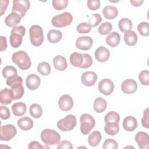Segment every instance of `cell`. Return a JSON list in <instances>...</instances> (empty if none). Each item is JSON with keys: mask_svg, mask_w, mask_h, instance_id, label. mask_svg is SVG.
<instances>
[{"mask_svg": "<svg viewBox=\"0 0 149 149\" xmlns=\"http://www.w3.org/2000/svg\"><path fill=\"white\" fill-rule=\"evenodd\" d=\"M30 40L34 46H40L44 41V33L42 29L39 25L34 24L31 26L29 30Z\"/></svg>", "mask_w": 149, "mask_h": 149, "instance_id": "obj_3", "label": "cell"}, {"mask_svg": "<svg viewBox=\"0 0 149 149\" xmlns=\"http://www.w3.org/2000/svg\"><path fill=\"white\" fill-rule=\"evenodd\" d=\"M42 148H44L43 146L42 145H41V144L39 142L36 141H31L29 143V146H28V148H29V149H34V148L41 149Z\"/></svg>", "mask_w": 149, "mask_h": 149, "instance_id": "obj_52", "label": "cell"}, {"mask_svg": "<svg viewBox=\"0 0 149 149\" xmlns=\"http://www.w3.org/2000/svg\"><path fill=\"white\" fill-rule=\"evenodd\" d=\"M87 5L89 9L91 10H95L100 8L101 2L100 0H88Z\"/></svg>", "mask_w": 149, "mask_h": 149, "instance_id": "obj_47", "label": "cell"}, {"mask_svg": "<svg viewBox=\"0 0 149 149\" xmlns=\"http://www.w3.org/2000/svg\"><path fill=\"white\" fill-rule=\"evenodd\" d=\"M139 80L141 84L144 86L149 84V72L147 70L141 71L139 74Z\"/></svg>", "mask_w": 149, "mask_h": 149, "instance_id": "obj_42", "label": "cell"}, {"mask_svg": "<svg viewBox=\"0 0 149 149\" xmlns=\"http://www.w3.org/2000/svg\"><path fill=\"white\" fill-rule=\"evenodd\" d=\"M120 120V116L118 113L115 111H110L107 113L104 117V121L107 122H116L119 123Z\"/></svg>", "mask_w": 149, "mask_h": 149, "instance_id": "obj_37", "label": "cell"}, {"mask_svg": "<svg viewBox=\"0 0 149 149\" xmlns=\"http://www.w3.org/2000/svg\"><path fill=\"white\" fill-rule=\"evenodd\" d=\"M133 26L132 22L128 18H122L118 23V27L122 32H126L132 29Z\"/></svg>", "mask_w": 149, "mask_h": 149, "instance_id": "obj_33", "label": "cell"}, {"mask_svg": "<svg viewBox=\"0 0 149 149\" xmlns=\"http://www.w3.org/2000/svg\"><path fill=\"white\" fill-rule=\"evenodd\" d=\"M62 34L61 31L57 30H51L48 32L47 39L51 43H57L62 38Z\"/></svg>", "mask_w": 149, "mask_h": 149, "instance_id": "obj_32", "label": "cell"}, {"mask_svg": "<svg viewBox=\"0 0 149 149\" xmlns=\"http://www.w3.org/2000/svg\"><path fill=\"white\" fill-rule=\"evenodd\" d=\"M53 65L54 68L60 71L65 70L68 67L66 58L62 55H56L53 59Z\"/></svg>", "mask_w": 149, "mask_h": 149, "instance_id": "obj_19", "label": "cell"}, {"mask_svg": "<svg viewBox=\"0 0 149 149\" xmlns=\"http://www.w3.org/2000/svg\"><path fill=\"white\" fill-rule=\"evenodd\" d=\"M80 131L83 134H88L95 125L94 118L88 113L82 114L80 117Z\"/></svg>", "mask_w": 149, "mask_h": 149, "instance_id": "obj_5", "label": "cell"}, {"mask_svg": "<svg viewBox=\"0 0 149 149\" xmlns=\"http://www.w3.org/2000/svg\"><path fill=\"white\" fill-rule=\"evenodd\" d=\"M76 123V117L73 115H68L58 121L57 127L63 132H68L73 130L75 127Z\"/></svg>", "mask_w": 149, "mask_h": 149, "instance_id": "obj_6", "label": "cell"}, {"mask_svg": "<svg viewBox=\"0 0 149 149\" xmlns=\"http://www.w3.org/2000/svg\"><path fill=\"white\" fill-rule=\"evenodd\" d=\"M10 91L12 99L14 100L21 98L24 93V89L22 84H17L10 87Z\"/></svg>", "mask_w": 149, "mask_h": 149, "instance_id": "obj_23", "label": "cell"}, {"mask_svg": "<svg viewBox=\"0 0 149 149\" xmlns=\"http://www.w3.org/2000/svg\"><path fill=\"white\" fill-rule=\"evenodd\" d=\"M58 105L63 111H70L73 106V100L69 94H63L58 100Z\"/></svg>", "mask_w": 149, "mask_h": 149, "instance_id": "obj_11", "label": "cell"}, {"mask_svg": "<svg viewBox=\"0 0 149 149\" xmlns=\"http://www.w3.org/2000/svg\"><path fill=\"white\" fill-rule=\"evenodd\" d=\"M98 88L101 94L105 95H109L113 91L114 84L113 81L110 79H104L100 81Z\"/></svg>", "mask_w": 149, "mask_h": 149, "instance_id": "obj_9", "label": "cell"}, {"mask_svg": "<svg viewBox=\"0 0 149 149\" xmlns=\"http://www.w3.org/2000/svg\"><path fill=\"white\" fill-rule=\"evenodd\" d=\"M88 24L92 27H95L98 25L102 21L101 16L98 13H94L91 15L88 19Z\"/></svg>", "mask_w": 149, "mask_h": 149, "instance_id": "obj_43", "label": "cell"}, {"mask_svg": "<svg viewBox=\"0 0 149 149\" xmlns=\"http://www.w3.org/2000/svg\"><path fill=\"white\" fill-rule=\"evenodd\" d=\"M22 83H23V80L22 77L18 75L9 77L6 79V84L9 87H12L17 84H22Z\"/></svg>", "mask_w": 149, "mask_h": 149, "instance_id": "obj_40", "label": "cell"}, {"mask_svg": "<svg viewBox=\"0 0 149 149\" xmlns=\"http://www.w3.org/2000/svg\"><path fill=\"white\" fill-rule=\"evenodd\" d=\"M76 29L79 33H88L91 30V26L86 22H83L77 26Z\"/></svg>", "mask_w": 149, "mask_h": 149, "instance_id": "obj_45", "label": "cell"}, {"mask_svg": "<svg viewBox=\"0 0 149 149\" xmlns=\"http://www.w3.org/2000/svg\"><path fill=\"white\" fill-rule=\"evenodd\" d=\"M41 139L46 145H55L59 144L61 140V136L55 130L45 129L41 133Z\"/></svg>", "mask_w": 149, "mask_h": 149, "instance_id": "obj_2", "label": "cell"}, {"mask_svg": "<svg viewBox=\"0 0 149 149\" xmlns=\"http://www.w3.org/2000/svg\"><path fill=\"white\" fill-rule=\"evenodd\" d=\"M137 88V82L132 79H127L124 80L121 84L122 91L127 94L134 93Z\"/></svg>", "mask_w": 149, "mask_h": 149, "instance_id": "obj_12", "label": "cell"}, {"mask_svg": "<svg viewBox=\"0 0 149 149\" xmlns=\"http://www.w3.org/2000/svg\"><path fill=\"white\" fill-rule=\"evenodd\" d=\"M1 42H0V51H3L6 50L7 48V42H6V38L5 37L1 36L0 37Z\"/></svg>", "mask_w": 149, "mask_h": 149, "instance_id": "obj_53", "label": "cell"}, {"mask_svg": "<svg viewBox=\"0 0 149 149\" xmlns=\"http://www.w3.org/2000/svg\"><path fill=\"white\" fill-rule=\"evenodd\" d=\"M29 112L31 116L34 118H39L42 116V107L38 104L34 103L30 105L29 108Z\"/></svg>", "mask_w": 149, "mask_h": 149, "instance_id": "obj_34", "label": "cell"}, {"mask_svg": "<svg viewBox=\"0 0 149 149\" xmlns=\"http://www.w3.org/2000/svg\"><path fill=\"white\" fill-rule=\"evenodd\" d=\"M112 29V24L110 22H104L99 26L98 31L101 35L105 36L109 34L111 31Z\"/></svg>", "mask_w": 149, "mask_h": 149, "instance_id": "obj_36", "label": "cell"}, {"mask_svg": "<svg viewBox=\"0 0 149 149\" xmlns=\"http://www.w3.org/2000/svg\"><path fill=\"white\" fill-rule=\"evenodd\" d=\"M17 125L20 129L27 131L30 130L33 126V121L29 117H23L17 120Z\"/></svg>", "mask_w": 149, "mask_h": 149, "instance_id": "obj_25", "label": "cell"}, {"mask_svg": "<svg viewBox=\"0 0 149 149\" xmlns=\"http://www.w3.org/2000/svg\"><path fill=\"white\" fill-rule=\"evenodd\" d=\"M12 61L23 70L29 69L31 65V62L29 55L25 51L22 50L12 54Z\"/></svg>", "mask_w": 149, "mask_h": 149, "instance_id": "obj_1", "label": "cell"}, {"mask_svg": "<svg viewBox=\"0 0 149 149\" xmlns=\"http://www.w3.org/2000/svg\"><path fill=\"white\" fill-rule=\"evenodd\" d=\"M9 1L8 0H1L0 1V15L2 16L6 11L8 6Z\"/></svg>", "mask_w": 149, "mask_h": 149, "instance_id": "obj_51", "label": "cell"}, {"mask_svg": "<svg viewBox=\"0 0 149 149\" xmlns=\"http://www.w3.org/2000/svg\"><path fill=\"white\" fill-rule=\"evenodd\" d=\"M124 41L129 46H134L137 42L138 37L137 34L133 30H128L125 32Z\"/></svg>", "mask_w": 149, "mask_h": 149, "instance_id": "obj_20", "label": "cell"}, {"mask_svg": "<svg viewBox=\"0 0 149 149\" xmlns=\"http://www.w3.org/2000/svg\"><path fill=\"white\" fill-rule=\"evenodd\" d=\"M38 72L42 76H48L51 72L50 65L47 62H42L37 66Z\"/></svg>", "mask_w": 149, "mask_h": 149, "instance_id": "obj_35", "label": "cell"}, {"mask_svg": "<svg viewBox=\"0 0 149 149\" xmlns=\"http://www.w3.org/2000/svg\"><path fill=\"white\" fill-rule=\"evenodd\" d=\"M57 148L58 149H62V148L72 149L73 146L70 141L67 140H63L59 143L58 146H57Z\"/></svg>", "mask_w": 149, "mask_h": 149, "instance_id": "obj_50", "label": "cell"}, {"mask_svg": "<svg viewBox=\"0 0 149 149\" xmlns=\"http://www.w3.org/2000/svg\"><path fill=\"white\" fill-rule=\"evenodd\" d=\"M13 99L10 89L4 88L0 91V102L2 104L8 105L12 102Z\"/></svg>", "mask_w": 149, "mask_h": 149, "instance_id": "obj_30", "label": "cell"}, {"mask_svg": "<svg viewBox=\"0 0 149 149\" xmlns=\"http://www.w3.org/2000/svg\"><path fill=\"white\" fill-rule=\"evenodd\" d=\"M69 61L73 66L80 68L83 62V54L77 52H74L72 53L69 58Z\"/></svg>", "mask_w": 149, "mask_h": 149, "instance_id": "obj_26", "label": "cell"}, {"mask_svg": "<svg viewBox=\"0 0 149 149\" xmlns=\"http://www.w3.org/2000/svg\"><path fill=\"white\" fill-rule=\"evenodd\" d=\"M53 8L57 10H61L66 8L68 5V0H53L52 1Z\"/></svg>", "mask_w": 149, "mask_h": 149, "instance_id": "obj_41", "label": "cell"}, {"mask_svg": "<svg viewBox=\"0 0 149 149\" xmlns=\"http://www.w3.org/2000/svg\"><path fill=\"white\" fill-rule=\"evenodd\" d=\"M107 102L105 99L102 97L97 98L94 102L93 108L97 113H102L107 108Z\"/></svg>", "mask_w": 149, "mask_h": 149, "instance_id": "obj_28", "label": "cell"}, {"mask_svg": "<svg viewBox=\"0 0 149 149\" xmlns=\"http://www.w3.org/2000/svg\"><path fill=\"white\" fill-rule=\"evenodd\" d=\"M97 80V74L92 71H87L84 72L81 76V81L82 83L87 87H91L94 85Z\"/></svg>", "mask_w": 149, "mask_h": 149, "instance_id": "obj_14", "label": "cell"}, {"mask_svg": "<svg viewBox=\"0 0 149 149\" xmlns=\"http://www.w3.org/2000/svg\"><path fill=\"white\" fill-rule=\"evenodd\" d=\"M2 73L3 77L8 79L9 77L16 76L17 70L14 66H6L2 69Z\"/></svg>", "mask_w": 149, "mask_h": 149, "instance_id": "obj_38", "label": "cell"}, {"mask_svg": "<svg viewBox=\"0 0 149 149\" xmlns=\"http://www.w3.org/2000/svg\"><path fill=\"white\" fill-rule=\"evenodd\" d=\"M22 17L15 12H11L5 19V24L10 27L16 26V25L21 21Z\"/></svg>", "mask_w": 149, "mask_h": 149, "instance_id": "obj_18", "label": "cell"}, {"mask_svg": "<svg viewBox=\"0 0 149 149\" xmlns=\"http://www.w3.org/2000/svg\"><path fill=\"white\" fill-rule=\"evenodd\" d=\"M102 148L104 149H117L118 148V144L115 140L107 139L104 141Z\"/></svg>", "mask_w": 149, "mask_h": 149, "instance_id": "obj_44", "label": "cell"}, {"mask_svg": "<svg viewBox=\"0 0 149 149\" xmlns=\"http://www.w3.org/2000/svg\"><path fill=\"white\" fill-rule=\"evenodd\" d=\"M10 113L9 109L5 106L0 107V116L2 119L6 120L10 118Z\"/></svg>", "mask_w": 149, "mask_h": 149, "instance_id": "obj_49", "label": "cell"}, {"mask_svg": "<svg viewBox=\"0 0 149 149\" xmlns=\"http://www.w3.org/2000/svg\"><path fill=\"white\" fill-rule=\"evenodd\" d=\"M83 62L80 68L86 69L90 68L93 63V59L90 55L88 54H83Z\"/></svg>", "mask_w": 149, "mask_h": 149, "instance_id": "obj_46", "label": "cell"}, {"mask_svg": "<svg viewBox=\"0 0 149 149\" xmlns=\"http://www.w3.org/2000/svg\"><path fill=\"white\" fill-rule=\"evenodd\" d=\"M94 56L98 62H105L109 58L110 52L108 48L105 47L101 46L96 49Z\"/></svg>", "mask_w": 149, "mask_h": 149, "instance_id": "obj_16", "label": "cell"}, {"mask_svg": "<svg viewBox=\"0 0 149 149\" xmlns=\"http://www.w3.org/2000/svg\"><path fill=\"white\" fill-rule=\"evenodd\" d=\"M17 133L16 128L11 124H7L1 126L0 139L1 141H9Z\"/></svg>", "mask_w": 149, "mask_h": 149, "instance_id": "obj_8", "label": "cell"}, {"mask_svg": "<svg viewBox=\"0 0 149 149\" xmlns=\"http://www.w3.org/2000/svg\"><path fill=\"white\" fill-rule=\"evenodd\" d=\"M12 111L13 114L17 116H20L24 115L27 111L26 105L23 102H16L12 106Z\"/></svg>", "mask_w": 149, "mask_h": 149, "instance_id": "obj_24", "label": "cell"}, {"mask_svg": "<svg viewBox=\"0 0 149 149\" xmlns=\"http://www.w3.org/2000/svg\"><path fill=\"white\" fill-rule=\"evenodd\" d=\"M120 41V35L116 31H113L106 38V43L111 47H115L118 45Z\"/></svg>", "mask_w": 149, "mask_h": 149, "instance_id": "obj_22", "label": "cell"}, {"mask_svg": "<svg viewBox=\"0 0 149 149\" xmlns=\"http://www.w3.org/2000/svg\"><path fill=\"white\" fill-rule=\"evenodd\" d=\"M102 14L106 19L111 20L115 19L118 16V11L116 7L111 5H107L102 9Z\"/></svg>", "mask_w": 149, "mask_h": 149, "instance_id": "obj_21", "label": "cell"}, {"mask_svg": "<svg viewBox=\"0 0 149 149\" xmlns=\"http://www.w3.org/2000/svg\"><path fill=\"white\" fill-rule=\"evenodd\" d=\"M123 127L127 132L134 131L137 127V119L132 116H128L124 118L123 120Z\"/></svg>", "mask_w": 149, "mask_h": 149, "instance_id": "obj_17", "label": "cell"}, {"mask_svg": "<svg viewBox=\"0 0 149 149\" xmlns=\"http://www.w3.org/2000/svg\"><path fill=\"white\" fill-rule=\"evenodd\" d=\"M142 126L147 129L149 127V112L148 108H146L143 113V116L141 118Z\"/></svg>", "mask_w": 149, "mask_h": 149, "instance_id": "obj_48", "label": "cell"}, {"mask_svg": "<svg viewBox=\"0 0 149 149\" xmlns=\"http://www.w3.org/2000/svg\"><path fill=\"white\" fill-rule=\"evenodd\" d=\"M135 141L141 149H148L149 148V136L144 132H139L135 136Z\"/></svg>", "mask_w": 149, "mask_h": 149, "instance_id": "obj_13", "label": "cell"}, {"mask_svg": "<svg viewBox=\"0 0 149 149\" xmlns=\"http://www.w3.org/2000/svg\"><path fill=\"white\" fill-rule=\"evenodd\" d=\"M143 0H134V1H130V2L132 3V5L134 6H140L141 5V4L143 3Z\"/></svg>", "mask_w": 149, "mask_h": 149, "instance_id": "obj_54", "label": "cell"}, {"mask_svg": "<svg viewBox=\"0 0 149 149\" xmlns=\"http://www.w3.org/2000/svg\"><path fill=\"white\" fill-rule=\"evenodd\" d=\"M41 79L36 74H30L26 79V84L27 87L30 90H36L40 85Z\"/></svg>", "mask_w": 149, "mask_h": 149, "instance_id": "obj_15", "label": "cell"}, {"mask_svg": "<svg viewBox=\"0 0 149 149\" xmlns=\"http://www.w3.org/2000/svg\"><path fill=\"white\" fill-rule=\"evenodd\" d=\"M102 139V136L99 131L95 130L91 132L88 137V144L92 147H95L98 146Z\"/></svg>", "mask_w": 149, "mask_h": 149, "instance_id": "obj_29", "label": "cell"}, {"mask_svg": "<svg viewBox=\"0 0 149 149\" xmlns=\"http://www.w3.org/2000/svg\"><path fill=\"white\" fill-rule=\"evenodd\" d=\"M73 20V16L70 12H65L54 16L52 20V24L56 27H63L70 25Z\"/></svg>", "mask_w": 149, "mask_h": 149, "instance_id": "obj_4", "label": "cell"}, {"mask_svg": "<svg viewBox=\"0 0 149 149\" xmlns=\"http://www.w3.org/2000/svg\"><path fill=\"white\" fill-rule=\"evenodd\" d=\"M105 133L109 136H115L119 130V123L116 122H107L104 126Z\"/></svg>", "mask_w": 149, "mask_h": 149, "instance_id": "obj_31", "label": "cell"}, {"mask_svg": "<svg viewBox=\"0 0 149 149\" xmlns=\"http://www.w3.org/2000/svg\"><path fill=\"white\" fill-rule=\"evenodd\" d=\"M23 37V36L19 33L16 32H11V34L9 36V42L10 45L15 48H18L22 43Z\"/></svg>", "mask_w": 149, "mask_h": 149, "instance_id": "obj_27", "label": "cell"}, {"mask_svg": "<svg viewBox=\"0 0 149 149\" xmlns=\"http://www.w3.org/2000/svg\"><path fill=\"white\" fill-rule=\"evenodd\" d=\"M93 44V41L91 37L89 36H81L77 38L75 45L76 48L80 50L87 51L91 48Z\"/></svg>", "mask_w": 149, "mask_h": 149, "instance_id": "obj_10", "label": "cell"}, {"mask_svg": "<svg viewBox=\"0 0 149 149\" xmlns=\"http://www.w3.org/2000/svg\"><path fill=\"white\" fill-rule=\"evenodd\" d=\"M12 12L19 14L22 17L24 16L26 12L30 6V1L28 0L13 1Z\"/></svg>", "mask_w": 149, "mask_h": 149, "instance_id": "obj_7", "label": "cell"}, {"mask_svg": "<svg viewBox=\"0 0 149 149\" xmlns=\"http://www.w3.org/2000/svg\"><path fill=\"white\" fill-rule=\"evenodd\" d=\"M137 30L143 36H148L149 35V25L148 22H143L137 26Z\"/></svg>", "mask_w": 149, "mask_h": 149, "instance_id": "obj_39", "label": "cell"}]
</instances>
